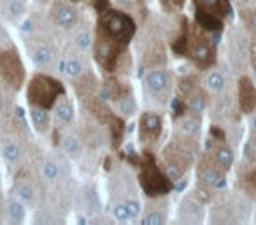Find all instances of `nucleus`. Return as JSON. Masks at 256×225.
<instances>
[{"mask_svg":"<svg viewBox=\"0 0 256 225\" xmlns=\"http://www.w3.org/2000/svg\"><path fill=\"white\" fill-rule=\"evenodd\" d=\"M98 30L100 34L107 36L109 39L126 46L132 41V37L136 36V22L126 13L107 8L106 11L98 13Z\"/></svg>","mask_w":256,"mask_h":225,"instance_id":"1","label":"nucleus"},{"mask_svg":"<svg viewBox=\"0 0 256 225\" xmlns=\"http://www.w3.org/2000/svg\"><path fill=\"white\" fill-rule=\"evenodd\" d=\"M65 93L64 85L58 79L48 74L32 76L26 88V100L30 106H39L44 109H51L58 99Z\"/></svg>","mask_w":256,"mask_h":225,"instance_id":"2","label":"nucleus"},{"mask_svg":"<svg viewBox=\"0 0 256 225\" xmlns=\"http://www.w3.org/2000/svg\"><path fill=\"white\" fill-rule=\"evenodd\" d=\"M140 186L144 188V192L150 197L156 199L165 193H168V190L172 188V181L168 179V176L165 174V171H162L154 162L153 155L144 153L142 155V165H140Z\"/></svg>","mask_w":256,"mask_h":225,"instance_id":"3","label":"nucleus"},{"mask_svg":"<svg viewBox=\"0 0 256 225\" xmlns=\"http://www.w3.org/2000/svg\"><path fill=\"white\" fill-rule=\"evenodd\" d=\"M0 79L12 90H20L25 81V67L12 46L0 50Z\"/></svg>","mask_w":256,"mask_h":225,"instance_id":"4","label":"nucleus"},{"mask_svg":"<svg viewBox=\"0 0 256 225\" xmlns=\"http://www.w3.org/2000/svg\"><path fill=\"white\" fill-rule=\"evenodd\" d=\"M123 44L116 43V41L109 39L104 34H98V39L93 44V50H95V58L98 62V65L106 72H114L118 65V60L123 55Z\"/></svg>","mask_w":256,"mask_h":225,"instance_id":"5","label":"nucleus"},{"mask_svg":"<svg viewBox=\"0 0 256 225\" xmlns=\"http://www.w3.org/2000/svg\"><path fill=\"white\" fill-rule=\"evenodd\" d=\"M162 132H164V118L154 111H146L140 115L139 120V136L140 143L144 144H153L160 139Z\"/></svg>","mask_w":256,"mask_h":225,"instance_id":"6","label":"nucleus"},{"mask_svg":"<svg viewBox=\"0 0 256 225\" xmlns=\"http://www.w3.org/2000/svg\"><path fill=\"white\" fill-rule=\"evenodd\" d=\"M188 55L195 62L196 67L204 69V71L210 69L214 65V62H216V50L206 37H195L193 43L190 44Z\"/></svg>","mask_w":256,"mask_h":225,"instance_id":"7","label":"nucleus"},{"mask_svg":"<svg viewBox=\"0 0 256 225\" xmlns=\"http://www.w3.org/2000/svg\"><path fill=\"white\" fill-rule=\"evenodd\" d=\"M196 178H198L200 183L210 186L212 190L224 186V172L218 167V164L212 160V157H204L200 160L198 169H196Z\"/></svg>","mask_w":256,"mask_h":225,"instance_id":"8","label":"nucleus"},{"mask_svg":"<svg viewBox=\"0 0 256 225\" xmlns=\"http://www.w3.org/2000/svg\"><path fill=\"white\" fill-rule=\"evenodd\" d=\"M50 16L54 25L64 30H72L78 25V20H79L78 11H76L74 6H70L68 2H64V0H56V2L51 6Z\"/></svg>","mask_w":256,"mask_h":225,"instance_id":"9","label":"nucleus"},{"mask_svg":"<svg viewBox=\"0 0 256 225\" xmlns=\"http://www.w3.org/2000/svg\"><path fill=\"white\" fill-rule=\"evenodd\" d=\"M146 88L154 99L165 100V97L168 95V90H170L172 76L168 74V71L165 69H153L150 74L146 76Z\"/></svg>","mask_w":256,"mask_h":225,"instance_id":"10","label":"nucleus"},{"mask_svg":"<svg viewBox=\"0 0 256 225\" xmlns=\"http://www.w3.org/2000/svg\"><path fill=\"white\" fill-rule=\"evenodd\" d=\"M238 93V107L244 115H251L256 111V85L252 83L251 78L248 76H242L238 79L237 86Z\"/></svg>","mask_w":256,"mask_h":225,"instance_id":"11","label":"nucleus"},{"mask_svg":"<svg viewBox=\"0 0 256 225\" xmlns=\"http://www.w3.org/2000/svg\"><path fill=\"white\" fill-rule=\"evenodd\" d=\"M28 53L34 65L39 69H50L54 62V51L46 41H32L28 43Z\"/></svg>","mask_w":256,"mask_h":225,"instance_id":"12","label":"nucleus"},{"mask_svg":"<svg viewBox=\"0 0 256 225\" xmlns=\"http://www.w3.org/2000/svg\"><path fill=\"white\" fill-rule=\"evenodd\" d=\"M195 20H196V25L202 30H206V32H221L224 27L223 18L212 15V13L207 11V9L200 4H196V8H195Z\"/></svg>","mask_w":256,"mask_h":225,"instance_id":"13","label":"nucleus"},{"mask_svg":"<svg viewBox=\"0 0 256 225\" xmlns=\"http://www.w3.org/2000/svg\"><path fill=\"white\" fill-rule=\"evenodd\" d=\"M0 151H2V157L8 162L9 165H20L23 160V148L12 137H2L0 139Z\"/></svg>","mask_w":256,"mask_h":225,"instance_id":"14","label":"nucleus"},{"mask_svg":"<svg viewBox=\"0 0 256 225\" xmlns=\"http://www.w3.org/2000/svg\"><path fill=\"white\" fill-rule=\"evenodd\" d=\"M178 136L179 137H184V139H195L196 136L200 134V127H202V122H200V116L198 115H186L181 116L178 122Z\"/></svg>","mask_w":256,"mask_h":225,"instance_id":"15","label":"nucleus"},{"mask_svg":"<svg viewBox=\"0 0 256 225\" xmlns=\"http://www.w3.org/2000/svg\"><path fill=\"white\" fill-rule=\"evenodd\" d=\"M167 221V202L156 200V206H148L140 218L142 225H164Z\"/></svg>","mask_w":256,"mask_h":225,"instance_id":"16","label":"nucleus"},{"mask_svg":"<svg viewBox=\"0 0 256 225\" xmlns=\"http://www.w3.org/2000/svg\"><path fill=\"white\" fill-rule=\"evenodd\" d=\"M212 160L218 164V167L221 169L223 172H228L234 165V160H235V155H234V150H232L228 144L224 143H220L212 148V153H210Z\"/></svg>","mask_w":256,"mask_h":225,"instance_id":"17","label":"nucleus"},{"mask_svg":"<svg viewBox=\"0 0 256 225\" xmlns=\"http://www.w3.org/2000/svg\"><path fill=\"white\" fill-rule=\"evenodd\" d=\"M60 67H62V72L70 79L81 78V76L86 72L84 60H82L79 55H67V57L62 60Z\"/></svg>","mask_w":256,"mask_h":225,"instance_id":"18","label":"nucleus"},{"mask_svg":"<svg viewBox=\"0 0 256 225\" xmlns=\"http://www.w3.org/2000/svg\"><path fill=\"white\" fill-rule=\"evenodd\" d=\"M53 111H54V118H56V122L64 123V125H68V123L74 122V106H72L70 100L65 97V93L54 102Z\"/></svg>","mask_w":256,"mask_h":225,"instance_id":"19","label":"nucleus"},{"mask_svg":"<svg viewBox=\"0 0 256 225\" xmlns=\"http://www.w3.org/2000/svg\"><path fill=\"white\" fill-rule=\"evenodd\" d=\"M238 188L244 192L246 197H249L251 200H256V169H252L249 165L248 169L238 174Z\"/></svg>","mask_w":256,"mask_h":225,"instance_id":"20","label":"nucleus"},{"mask_svg":"<svg viewBox=\"0 0 256 225\" xmlns=\"http://www.w3.org/2000/svg\"><path fill=\"white\" fill-rule=\"evenodd\" d=\"M12 192H14V197L16 199L22 200L25 206H34L36 204V188H34V185L28 181V179H18L14 185V188H12Z\"/></svg>","mask_w":256,"mask_h":225,"instance_id":"21","label":"nucleus"},{"mask_svg":"<svg viewBox=\"0 0 256 225\" xmlns=\"http://www.w3.org/2000/svg\"><path fill=\"white\" fill-rule=\"evenodd\" d=\"M181 218L184 221H198L202 214V202L195 195L186 197L181 204Z\"/></svg>","mask_w":256,"mask_h":225,"instance_id":"22","label":"nucleus"},{"mask_svg":"<svg viewBox=\"0 0 256 225\" xmlns=\"http://www.w3.org/2000/svg\"><path fill=\"white\" fill-rule=\"evenodd\" d=\"M50 109H44V107H39V106H30V118H32V123L36 127L37 132L44 134L50 130Z\"/></svg>","mask_w":256,"mask_h":225,"instance_id":"23","label":"nucleus"},{"mask_svg":"<svg viewBox=\"0 0 256 225\" xmlns=\"http://www.w3.org/2000/svg\"><path fill=\"white\" fill-rule=\"evenodd\" d=\"M6 214H8V220L11 221V223H23L25 221V204L22 202L20 199H16V197H12V199L8 200V204H6Z\"/></svg>","mask_w":256,"mask_h":225,"instance_id":"24","label":"nucleus"},{"mask_svg":"<svg viewBox=\"0 0 256 225\" xmlns=\"http://www.w3.org/2000/svg\"><path fill=\"white\" fill-rule=\"evenodd\" d=\"M204 88L209 93H221L224 88H226V79L221 72L218 71H209L204 78Z\"/></svg>","mask_w":256,"mask_h":225,"instance_id":"25","label":"nucleus"},{"mask_svg":"<svg viewBox=\"0 0 256 225\" xmlns=\"http://www.w3.org/2000/svg\"><path fill=\"white\" fill-rule=\"evenodd\" d=\"M40 176L46 179L48 183H56L62 178V167L56 160L46 157L40 164Z\"/></svg>","mask_w":256,"mask_h":225,"instance_id":"26","label":"nucleus"},{"mask_svg":"<svg viewBox=\"0 0 256 225\" xmlns=\"http://www.w3.org/2000/svg\"><path fill=\"white\" fill-rule=\"evenodd\" d=\"M62 150L65 151L67 157L79 158L82 155V144L76 136H72V134H65V136L62 137Z\"/></svg>","mask_w":256,"mask_h":225,"instance_id":"27","label":"nucleus"},{"mask_svg":"<svg viewBox=\"0 0 256 225\" xmlns=\"http://www.w3.org/2000/svg\"><path fill=\"white\" fill-rule=\"evenodd\" d=\"M188 111L192 113V115H202L204 111L207 109V95L204 92H193L192 95H190L188 99Z\"/></svg>","mask_w":256,"mask_h":225,"instance_id":"28","label":"nucleus"},{"mask_svg":"<svg viewBox=\"0 0 256 225\" xmlns=\"http://www.w3.org/2000/svg\"><path fill=\"white\" fill-rule=\"evenodd\" d=\"M84 204H86V209H88L92 214L100 213V209H102V202H100L98 190H96L93 185H88L84 188Z\"/></svg>","mask_w":256,"mask_h":225,"instance_id":"29","label":"nucleus"},{"mask_svg":"<svg viewBox=\"0 0 256 225\" xmlns=\"http://www.w3.org/2000/svg\"><path fill=\"white\" fill-rule=\"evenodd\" d=\"M118 113H120L123 118H130V116H134L137 113V102L136 99H134L132 95H128V93H124L123 97H120L118 99Z\"/></svg>","mask_w":256,"mask_h":225,"instance_id":"30","label":"nucleus"},{"mask_svg":"<svg viewBox=\"0 0 256 225\" xmlns=\"http://www.w3.org/2000/svg\"><path fill=\"white\" fill-rule=\"evenodd\" d=\"M200 6H204L207 11L220 16V18H226L228 13H230L228 0H200Z\"/></svg>","mask_w":256,"mask_h":225,"instance_id":"31","label":"nucleus"},{"mask_svg":"<svg viewBox=\"0 0 256 225\" xmlns=\"http://www.w3.org/2000/svg\"><path fill=\"white\" fill-rule=\"evenodd\" d=\"M72 43H74V46L78 48L79 51H88V50H92L93 48V36H92V32L90 30H86V29H81V30H78V32L74 34V37H72Z\"/></svg>","mask_w":256,"mask_h":225,"instance_id":"32","label":"nucleus"},{"mask_svg":"<svg viewBox=\"0 0 256 225\" xmlns=\"http://www.w3.org/2000/svg\"><path fill=\"white\" fill-rule=\"evenodd\" d=\"M109 125H110V132H112V143L114 146H120L121 141H123V134H124V123L121 118H118V116H110L109 120Z\"/></svg>","mask_w":256,"mask_h":225,"instance_id":"33","label":"nucleus"},{"mask_svg":"<svg viewBox=\"0 0 256 225\" xmlns=\"http://www.w3.org/2000/svg\"><path fill=\"white\" fill-rule=\"evenodd\" d=\"M6 13L11 20L18 18L25 13V2L23 0H6Z\"/></svg>","mask_w":256,"mask_h":225,"instance_id":"34","label":"nucleus"},{"mask_svg":"<svg viewBox=\"0 0 256 225\" xmlns=\"http://www.w3.org/2000/svg\"><path fill=\"white\" fill-rule=\"evenodd\" d=\"M240 18L242 23L248 30H251L252 34H256V9L254 8H249L240 11Z\"/></svg>","mask_w":256,"mask_h":225,"instance_id":"35","label":"nucleus"},{"mask_svg":"<svg viewBox=\"0 0 256 225\" xmlns=\"http://www.w3.org/2000/svg\"><path fill=\"white\" fill-rule=\"evenodd\" d=\"M110 214H112L114 220L118 221H128L130 220V214H128V209H126V204L123 202H114L112 207H110Z\"/></svg>","mask_w":256,"mask_h":225,"instance_id":"36","label":"nucleus"},{"mask_svg":"<svg viewBox=\"0 0 256 225\" xmlns=\"http://www.w3.org/2000/svg\"><path fill=\"white\" fill-rule=\"evenodd\" d=\"M124 204H126V209H128V214H130V220H134V218L139 216L140 204H139V200H137L136 197H128V199L124 200Z\"/></svg>","mask_w":256,"mask_h":225,"instance_id":"37","label":"nucleus"},{"mask_svg":"<svg viewBox=\"0 0 256 225\" xmlns=\"http://www.w3.org/2000/svg\"><path fill=\"white\" fill-rule=\"evenodd\" d=\"M195 79L193 78H184L181 79V83H179V92L184 93V95H192L193 92H195Z\"/></svg>","mask_w":256,"mask_h":225,"instance_id":"38","label":"nucleus"},{"mask_svg":"<svg viewBox=\"0 0 256 225\" xmlns=\"http://www.w3.org/2000/svg\"><path fill=\"white\" fill-rule=\"evenodd\" d=\"M184 2L186 0H162L164 8L168 9V11H181L184 8Z\"/></svg>","mask_w":256,"mask_h":225,"instance_id":"39","label":"nucleus"},{"mask_svg":"<svg viewBox=\"0 0 256 225\" xmlns=\"http://www.w3.org/2000/svg\"><path fill=\"white\" fill-rule=\"evenodd\" d=\"M244 155H246V160H248V164L251 165L252 169H256V153H254V151L244 150Z\"/></svg>","mask_w":256,"mask_h":225,"instance_id":"40","label":"nucleus"},{"mask_svg":"<svg viewBox=\"0 0 256 225\" xmlns=\"http://www.w3.org/2000/svg\"><path fill=\"white\" fill-rule=\"evenodd\" d=\"M244 150L254 151V153H256V132H252L251 136H249V139H248V143H246Z\"/></svg>","mask_w":256,"mask_h":225,"instance_id":"41","label":"nucleus"},{"mask_svg":"<svg viewBox=\"0 0 256 225\" xmlns=\"http://www.w3.org/2000/svg\"><path fill=\"white\" fill-rule=\"evenodd\" d=\"M251 64H252V67H254V71H256V34H254V37H252V41H251Z\"/></svg>","mask_w":256,"mask_h":225,"instance_id":"42","label":"nucleus"},{"mask_svg":"<svg viewBox=\"0 0 256 225\" xmlns=\"http://www.w3.org/2000/svg\"><path fill=\"white\" fill-rule=\"evenodd\" d=\"M249 127H251L252 132H256V111L249 115Z\"/></svg>","mask_w":256,"mask_h":225,"instance_id":"43","label":"nucleus"},{"mask_svg":"<svg viewBox=\"0 0 256 225\" xmlns=\"http://www.w3.org/2000/svg\"><path fill=\"white\" fill-rule=\"evenodd\" d=\"M242 2H244V4H254L256 0H242Z\"/></svg>","mask_w":256,"mask_h":225,"instance_id":"44","label":"nucleus"},{"mask_svg":"<svg viewBox=\"0 0 256 225\" xmlns=\"http://www.w3.org/2000/svg\"><path fill=\"white\" fill-rule=\"evenodd\" d=\"M72 2H81V0H72Z\"/></svg>","mask_w":256,"mask_h":225,"instance_id":"45","label":"nucleus"}]
</instances>
